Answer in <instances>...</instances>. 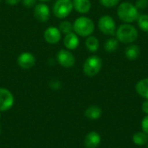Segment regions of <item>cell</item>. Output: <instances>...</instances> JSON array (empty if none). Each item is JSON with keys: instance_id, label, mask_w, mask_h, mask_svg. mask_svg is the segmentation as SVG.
<instances>
[{"instance_id": "1", "label": "cell", "mask_w": 148, "mask_h": 148, "mask_svg": "<svg viewBox=\"0 0 148 148\" xmlns=\"http://www.w3.org/2000/svg\"><path fill=\"white\" fill-rule=\"evenodd\" d=\"M117 15L118 17L125 23H131L137 21L140 12L135 4L130 2H123L118 6Z\"/></svg>"}, {"instance_id": "2", "label": "cell", "mask_w": 148, "mask_h": 148, "mask_svg": "<svg viewBox=\"0 0 148 148\" xmlns=\"http://www.w3.org/2000/svg\"><path fill=\"white\" fill-rule=\"evenodd\" d=\"M116 38L122 43H133L139 36L138 29L130 23H124L118 27L115 31Z\"/></svg>"}, {"instance_id": "3", "label": "cell", "mask_w": 148, "mask_h": 148, "mask_svg": "<svg viewBox=\"0 0 148 148\" xmlns=\"http://www.w3.org/2000/svg\"><path fill=\"white\" fill-rule=\"evenodd\" d=\"M74 32L78 36L88 37L95 31V23L93 20L88 16H80L76 18L73 23Z\"/></svg>"}, {"instance_id": "4", "label": "cell", "mask_w": 148, "mask_h": 148, "mask_svg": "<svg viewBox=\"0 0 148 148\" xmlns=\"http://www.w3.org/2000/svg\"><path fill=\"white\" fill-rule=\"evenodd\" d=\"M102 68V61L98 56H91L86 59L83 64V72L88 77L97 75Z\"/></svg>"}, {"instance_id": "5", "label": "cell", "mask_w": 148, "mask_h": 148, "mask_svg": "<svg viewBox=\"0 0 148 148\" xmlns=\"http://www.w3.org/2000/svg\"><path fill=\"white\" fill-rule=\"evenodd\" d=\"M74 9L72 0H56L53 6V14L59 19L69 16Z\"/></svg>"}, {"instance_id": "6", "label": "cell", "mask_w": 148, "mask_h": 148, "mask_svg": "<svg viewBox=\"0 0 148 148\" xmlns=\"http://www.w3.org/2000/svg\"><path fill=\"white\" fill-rule=\"evenodd\" d=\"M98 28L104 35L114 36L116 31V23L112 16L105 15L100 17L98 21Z\"/></svg>"}, {"instance_id": "7", "label": "cell", "mask_w": 148, "mask_h": 148, "mask_svg": "<svg viewBox=\"0 0 148 148\" xmlns=\"http://www.w3.org/2000/svg\"><path fill=\"white\" fill-rule=\"evenodd\" d=\"M57 62L63 68H72L75 63V57L69 49H60L56 54Z\"/></svg>"}, {"instance_id": "8", "label": "cell", "mask_w": 148, "mask_h": 148, "mask_svg": "<svg viewBox=\"0 0 148 148\" xmlns=\"http://www.w3.org/2000/svg\"><path fill=\"white\" fill-rule=\"evenodd\" d=\"M14 105V96L12 93L4 88H0V112L10 110Z\"/></svg>"}, {"instance_id": "9", "label": "cell", "mask_w": 148, "mask_h": 148, "mask_svg": "<svg viewBox=\"0 0 148 148\" xmlns=\"http://www.w3.org/2000/svg\"><path fill=\"white\" fill-rule=\"evenodd\" d=\"M34 17L41 23H45L50 17V10L49 6L44 3H40L36 4L34 10Z\"/></svg>"}, {"instance_id": "10", "label": "cell", "mask_w": 148, "mask_h": 148, "mask_svg": "<svg viewBox=\"0 0 148 148\" xmlns=\"http://www.w3.org/2000/svg\"><path fill=\"white\" fill-rule=\"evenodd\" d=\"M16 62L20 68L23 69H29L36 64V57L30 52H23L18 56Z\"/></svg>"}, {"instance_id": "11", "label": "cell", "mask_w": 148, "mask_h": 148, "mask_svg": "<svg viewBox=\"0 0 148 148\" xmlns=\"http://www.w3.org/2000/svg\"><path fill=\"white\" fill-rule=\"evenodd\" d=\"M44 40L49 44H56L60 42L62 38V33L60 29L55 26H50L47 28L43 33Z\"/></svg>"}, {"instance_id": "12", "label": "cell", "mask_w": 148, "mask_h": 148, "mask_svg": "<svg viewBox=\"0 0 148 148\" xmlns=\"http://www.w3.org/2000/svg\"><path fill=\"white\" fill-rule=\"evenodd\" d=\"M101 141V137L98 132L92 131L88 133L84 139V145L86 148H97Z\"/></svg>"}, {"instance_id": "13", "label": "cell", "mask_w": 148, "mask_h": 148, "mask_svg": "<svg viewBox=\"0 0 148 148\" xmlns=\"http://www.w3.org/2000/svg\"><path fill=\"white\" fill-rule=\"evenodd\" d=\"M79 37L75 32L65 35L63 38V44L65 48L69 50H74L79 46Z\"/></svg>"}, {"instance_id": "14", "label": "cell", "mask_w": 148, "mask_h": 148, "mask_svg": "<svg viewBox=\"0 0 148 148\" xmlns=\"http://www.w3.org/2000/svg\"><path fill=\"white\" fill-rule=\"evenodd\" d=\"M140 55V48L137 44L130 43L125 49V56L129 61L136 60Z\"/></svg>"}, {"instance_id": "15", "label": "cell", "mask_w": 148, "mask_h": 148, "mask_svg": "<svg viewBox=\"0 0 148 148\" xmlns=\"http://www.w3.org/2000/svg\"><path fill=\"white\" fill-rule=\"evenodd\" d=\"M72 2L74 9L81 14H86L91 9L90 0H73Z\"/></svg>"}, {"instance_id": "16", "label": "cell", "mask_w": 148, "mask_h": 148, "mask_svg": "<svg viewBox=\"0 0 148 148\" xmlns=\"http://www.w3.org/2000/svg\"><path fill=\"white\" fill-rule=\"evenodd\" d=\"M102 114V110L99 106L92 105L85 110V116L89 120H98Z\"/></svg>"}, {"instance_id": "17", "label": "cell", "mask_w": 148, "mask_h": 148, "mask_svg": "<svg viewBox=\"0 0 148 148\" xmlns=\"http://www.w3.org/2000/svg\"><path fill=\"white\" fill-rule=\"evenodd\" d=\"M135 90L140 96L148 100V78L139 81L135 86Z\"/></svg>"}, {"instance_id": "18", "label": "cell", "mask_w": 148, "mask_h": 148, "mask_svg": "<svg viewBox=\"0 0 148 148\" xmlns=\"http://www.w3.org/2000/svg\"><path fill=\"white\" fill-rule=\"evenodd\" d=\"M85 45L88 51L95 53L99 49L100 42H99V40L97 39V37L91 35L87 37V39L85 41Z\"/></svg>"}, {"instance_id": "19", "label": "cell", "mask_w": 148, "mask_h": 148, "mask_svg": "<svg viewBox=\"0 0 148 148\" xmlns=\"http://www.w3.org/2000/svg\"><path fill=\"white\" fill-rule=\"evenodd\" d=\"M133 142L137 146H145L148 142V134L145 132H137L133 136Z\"/></svg>"}, {"instance_id": "20", "label": "cell", "mask_w": 148, "mask_h": 148, "mask_svg": "<svg viewBox=\"0 0 148 148\" xmlns=\"http://www.w3.org/2000/svg\"><path fill=\"white\" fill-rule=\"evenodd\" d=\"M119 41L117 38H109L106 41L105 44H104V49L107 52H114L117 50V49L119 48Z\"/></svg>"}, {"instance_id": "21", "label": "cell", "mask_w": 148, "mask_h": 148, "mask_svg": "<svg viewBox=\"0 0 148 148\" xmlns=\"http://www.w3.org/2000/svg\"><path fill=\"white\" fill-rule=\"evenodd\" d=\"M59 29L61 31V33L67 35L69 34L71 32H74V29H73V23H71L69 21H62L60 25H59Z\"/></svg>"}, {"instance_id": "22", "label": "cell", "mask_w": 148, "mask_h": 148, "mask_svg": "<svg viewBox=\"0 0 148 148\" xmlns=\"http://www.w3.org/2000/svg\"><path fill=\"white\" fill-rule=\"evenodd\" d=\"M137 23L141 30L148 32V15H140L137 19Z\"/></svg>"}, {"instance_id": "23", "label": "cell", "mask_w": 148, "mask_h": 148, "mask_svg": "<svg viewBox=\"0 0 148 148\" xmlns=\"http://www.w3.org/2000/svg\"><path fill=\"white\" fill-rule=\"evenodd\" d=\"M100 3L106 8H113L119 4L120 0H99Z\"/></svg>"}, {"instance_id": "24", "label": "cell", "mask_w": 148, "mask_h": 148, "mask_svg": "<svg viewBox=\"0 0 148 148\" xmlns=\"http://www.w3.org/2000/svg\"><path fill=\"white\" fill-rule=\"evenodd\" d=\"M135 6L138 10H144L148 7V0H137Z\"/></svg>"}, {"instance_id": "25", "label": "cell", "mask_w": 148, "mask_h": 148, "mask_svg": "<svg viewBox=\"0 0 148 148\" xmlns=\"http://www.w3.org/2000/svg\"><path fill=\"white\" fill-rule=\"evenodd\" d=\"M49 87L52 88V89H55V90H57V89H60L61 87H62V84H61V82L56 80V79H53L52 81L49 82Z\"/></svg>"}, {"instance_id": "26", "label": "cell", "mask_w": 148, "mask_h": 148, "mask_svg": "<svg viewBox=\"0 0 148 148\" xmlns=\"http://www.w3.org/2000/svg\"><path fill=\"white\" fill-rule=\"evenodd\" d=\"M141 127H142V131L148 134V114H147L143 118L141 121Z\"/></svg>"}, {"instance_id": "27", "label": "cell", "mask_w": 148, "mask_h": 148, "mask_svg": "<svg viewBox=\"0 0 148 148\" xmlns=\"http://www.w3.org/2000/svg\"><path fill=\"white\" fill-rule=\"evenodd\" d=\"M37 0H23V4L26 8H31L34 7Z\"/></svg>"}, {"instance_id": "28", "label": "cell", "mask_w": 148, "mask_h": 148, "mask_svg": "<svg viewBox=\"0 0 148 148\" xmlns=\"http://www.w3.org/2000/svg\"><path fill=\"white\" fill-rule=\"evenodd\" d=\"M141 109H142V111H143L146 114H148V100H146V101L142 103Z\"/></svg>"}, {"instance_id": "29", "label": "cell", "mask_w": 148, "mask_h": 148, "mask_svg": "<svg viewBox=\"0 0 148 148\" xmlns=\"http://www.w3.org/2000/svg\"><path fill=\"white\" fill-rule=\"evenodd\" d=\"M21 0H5V3L10 5H16Z\"/></svg>"}, {"instance_id": "30", "label": "cell", "mask_w": 148, "mask_h": 148, "mask_svg": "<svg viewBox=\"0 0 148 148\" xmlns=\"http://www.w3.org/2000/svg\"><path fill=\"white\" fill-rule=\"evenodd\" d=\"M39 1H41V3H45V2H49L50 0H39Z\"/></svg>"}, {"instance_id": "31", "label": "cell", "mask_w": 148, "mask_h": 148, "mask_svg": "<svg viewBox=\"0 0 148 148\" xmlns=\"http://www.w3.org/2000/svg\"><path fill=\"white\" fill-rule=\"evenodd\" d=\"M147 148H148V142H147Z\"/></svg>"}, {"instance_id": "32", "label": "cell", "mask_w": 148, "mask_h": 148, "mask_svg": "<svg viewBox=\"0 0 148 148\" xmlns=\"http://www.w3.org/2000/svg\"><path fill=\"white\" fill-rule=\"evenodd\" d=\"M0 119H1V114H0Z\"/></svg>"}, {"instance_id": "33", "label": "cell", "mask_w": 148, "mask_h": 148, "mask_svg": "<svg viewBox=\"0 0 148 148\" xmlns=\"http://www.w3.org/2000/svg\"><path fill=\"white\" fill-rule=\"evenodd\" d=\"M0 133H1V127H0Z\"/></svg>"}, {"instance_id": "34", "label": "cell", "mask_w": 148, "mask_h": 148, "mask_svg": "<svg viewBox=\"0 0 148 148\" xmlns=\"http://www.w3.org/2000/svg\"><path fill=\"white\" fill-rule=\"evenodd\" d=\"M0 3H1V0H0Z\"/></svg>"}]
</instances>
